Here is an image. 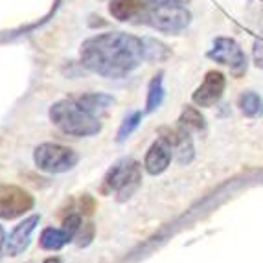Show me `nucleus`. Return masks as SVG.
<instances>
[{"mask_svg":"<svg viewBox=\"0 0 263 263\" xmlns=\"http://www.w3.org/2000/svg\"><path fill=\"white\" fill-rule=\"evenodd\" d=\"M79 59L87 70L110 79L135 72L145 61L144 39L125 31H107L88 37L79 48Z\"/></svg>","mask_w":263,"mask_h":263,"instance_id":"obj_1","label":"nucleus"},{"mask_svg":"<svg viewBox=\"0 0 263 263\" xmlns=\"http://www.w3.org/2000/svg\"><path fill=\"white\" fill-rule=\"evenodd\" d=\"M48 116L50 122L65 135L85 138V136H94L101 131L100 118L83 109L76 98H65V100L52 103Z\"/></svg>","mask_w":263,"mask_h":263,"instance_id":"obj_2","label":"nucleus"},{"mask_svg":"<svg viewBox=\"0 0 263 263\" xmlns=\"http://www.w3.org/2000/svg\"><path fill=\"white\" fill-rule=\"evenodd\" d=\"M149 2V0H147ZM144 24H149L155 30L179 35L192 24V13L186 6L179 4H151L147 6V11L142 17Z\"/></svg>","mask_w":263,"mask_h":263,"instance_id":"obj_3","label":"nucleus"},{"mask_svg":"<svg viewBox=\"0 0 263 263\" xmlns=\"http://www.w3.org/2000/svg\"><path fill=\"white\" fill-rule=\"evenodd\" d=\"M79 162V155L72 147L55 142H44L33 149V164L37 170L50 173V175H59L66 171L74 170Z\"/></svg>","mask_w":263,"mask_h":263,"instance_id":"obj_4","label":"nucleus"},{"mask_svg":"<svg viewBox=\"0 0 263 263\" xmlns=\"http://www.w3.org/2000/svg\"><path fill=\"white\" fill-rule=\"evenodd\" d=\"M206 57L214 63H219L230 68V74L234 78H243L249 68V59L241 46L230 37H215L214 46L206 52Z\"/></svg>","mask_w":263,"mask_h":263,"instance_id":"obj_5","label":"nucleus"},{"mask_svg":"<svg viewBox=\"0 0 263 263\" xmlns=\"http://www.w3.org/2000/svg\"><path fill=\"white\" fill-rule=\"evenodd\" d=\"M35 206V199L28 190L17 184H0V219L13 221L26 215Z\"/></svg>","mask_w":263,"mask_h":263,"instance_id":"obj_6","label":"nucleus"},{"mask_svg":"<svg viewBox=\"0 0 263 263\" xmlns=\"http://www.w3.org/2000/svg\"><path fill=\"white\" fill-rule=\"evenodd\" d=\"M158 136H160V140H164L170 145L171 153H173L179 164L186 166L193 160L195 147H193L192 135L186 127H182V125H179V127H160Z\"/></svg>","mask_w":263,"mask_h":263,"instance_id":"obj_7","label":"nucleus"},{"mask_svg":"<svg viewBox=\"0 0 263 263\" xmlns=\"http://www.w3.org/2000/svg\"><path fill=\"white\" fill-rule=\"evenodd\" d=\"M39 223H41V215L31 214V215H28V217H24L18 224H15L13 230L6 237L4 249L9 258H17V256L26 252L31 243V236H33V232L37 230Z\"/></svg>","mask_w":263,"mask_h":263,"instance_id":"obj_8","label":"nucleus"},{"mask_svg":"<svg viewBox=\"0 0 263 263\" xmlns=\"http://www.w3.org/2000/svg\"><path fill=\"white\" fill-rule=\"evenodd\" d=\"M224 88H227V78L223 72L210 70L206 72L202 83L193 90L192 101L197 107H214L223 98Z\"/></svg>","mask_w":263,"mask_h":263,"instance_id":"obj_9","label":"nucleus"},{"mask_svg":"<svg viewBox=\"0 0 263 263\" xmlns=\"http://www.w3.org/2000/svg\"><path fill=\"white\" fill-rule=\"evenodd\" d=\"M171 158H173V153H171L170 145L158 138V140H155L153 144L149 145V149H147V153H145L144 170L147 171L149 175L157 177L170 167Z\"/></svg>","mask_w":263,"mask_h":263,"instance_id":"obj_10","label":"nucleus"},{"mask_svg":"<svg viewBox=\"0 0 263 263\" xmlns=\"http://www.w3.org/2000/svg\"><path fill=\"white\" fill-rule=\"evenodd\" d=\"M147 6H149L147 0H110L109 13L120 22H131L133 18L142 21V17L147 11Z\"/></svg>","mask_w":263,"mask_h":263,"instance_id":"obj_11","label":"nucleus"},{"mask_svg":"<svg viewBox=\"0 0 263 263\" xmlns=\"http://www.w3.org/2000/svg\"><path fill=\"white\" fill-rule=\"evenodd\" d=\"M133 158H120V160H116V162L112 164V166L107 170L105 177H103V182H101V188L100 192L103 193V195H110V193H116V190L120 188V184H122V180L125 179V175L129 173V170H131L133 166Z\"/></svg>","mask_w":263,"mask_h":263,"instance_id":"obj_12","label":"nucleus"},{"mask_svg":"<svg viewBox=\"0 0 263 263\" xmlns=\"http://www.w3.org/2000/svg\"><path fill=\"white\" fill-rule=\"evenodd\" d=\"M140 184H142V166L135 160L131 170H129V173L125 175V179L122 180L120 188L116 190V193H114V195H116V201L118 202L129 201V199L138 192Z\"/></svg>","mask_w":263,"mask_h":263,"instance_id":"obj_13","label":"nucleus"},{"mask_svg":"<svg viewBox=\"0 0 263 263\" xmlns=\"http://www.w3.org/2000/svg\"><path fill=\"white\" fill-rule=\"evenodd\" d=\"M76 100L79 101V105L83 107V109H87L90 114H94V116L107 110L114 103V98L105 92H87L78 96Z\"/></svg>","mask_w":263,"mask_h":263,"instance_id":"obj_14","label":"nucleus"},{"mask_svg":"<svg viewBox=\"0 0 263 263\" xmlns=\"http://www.w3.org/2000/svg\"><path fill=\"white\" fill-rule=\"evenodd\" d=\"M68 243H70V239L63 228L46 227L39 236V247L43 250H48V252H57Z\"/></svg>","mask_w":263,"mask_h":263,"instance_id":"obj_15","label":"nucleus"},{"mask_svg":"<svg viewBox=\"0 0 263 263\" xmlns=\"http://www.w3.org/2000/svg\"><path fill=\"white\" fill-rule=\"evenodd\" d=\"M166 90H164V72H157L147 85V100H145V112H155L162 105Z\"/></svg>","mask_w":263,"mask_h":263,"instance_id":"obj_16","label":"nucleus"},{"mask_svg":"<svg viewBox=\"0 0 263 263\" xmlns=\"http://www.w3.org/2000/svg\"><path fill=\"white\" fill-rule=\"evenodd\" d=\"M237 107L247 118H259L263 114V100L254 90H245L237 96Z\"/></svg>","mask_w":263,"mask_h":263,"instance_id":"obj_17","label":"nucleus"},{"mask_svg":"<svg viewBox=\"0 0 263 263\" xmlns=\"http://www.w3.org/2000/svg\"><path fill=\"white\" fill-rule=\"evenodd\" d=\"M179 125L186 127L188 131H197V133L206 131V120L201 114V110L193 105H184V109H182V112L179 116Z\"/></svg>","mask_w":263,"mask_h":263,"instance_id":"obj_18","label":"nucleus"},{"mask_svg":"<svg viewBox=\"0 0 263 263\" xmlns=\"http://www.w3.org/2000/svg\"><path fill=\"white\" fill-rule=\"evenodd\" d=\"M142 39H144V52L147 63H164L170 59L171 50L167 48V44H164L162 41L151 39V37H142Z\"/></svg>","mask_w":263,"mask_h":263,"instance_id":"obj_19","label":"nucleus"},{"mask_svg":"<svg viewBox=\"0 0 263 263\" xmlns=\"http://www.w3.org/2000/svg\"><path fill=\"white\" fill-rule=\"evenodd\" d=\"M140 122H142V110H133V112H129L127 116L123 118V122L120 123L118 133H116V142L122 144V142L127 140L129 136L138 129Z\"/></svg>","mask_w":263,"mask_h":263,"instance_id":"obj_20","label":"nucleus"},{"mask_svg":"<svg viewBox=\"0 0 263 263\" xmlns=\"http://www.w3.org/2000/svg\"><path fill=\"white\" fill-rule=\"evenodd\" d=\"M94 236H96V227H94V223H85V224H81L74 241L78 243V247L83 249V247H88L92 243Z\"/></svg>","mask_w":263,"mask_h":263,"instance_id":"obj_21","label":"nucleus"},{"mask_svg":"<svg viewBox=\"0 0 263 263\" xmlns=\"http://www.w3.org/2000/svg\"><path fill=\"white\" fill-rule=\"evenodd\" d=\"M252 63L256 68L263 70V39H256L252 44Z\"/></svg>","mask_w":263,"mask_h":263,"instance_id":"obj_22","label":"nucleus"},{"mask_svg":"<svg viewBox=\"0 0 263 263\" xmlns=\"http://www.w3.org/2000/svg\"><path fill=\"white\" fill-rule=\"evenodd\" d=\"M151 4H179V6H186L190 0H149Z\"/></svg>","mask_w":263,"mask_h":263,"instance_id":"obj_23","label":"nucleus"},{"mask_svg":"<svg viewBox=\"0 0 263 263\" xmlns=\"http://www.w3.org/2000/svg\"><path fill=\"white\" fill-rule=\"evenodd\" d=\"M88 24H90V28L107 26V21H103V17H100V15H98V21H90V22H88Z\"/></svg>","mask_w":263,"mask_h":263,"instance_id":"obj_24","label":"nucleus"},{"mask_svg":"<svg viewBox=\"0 0 263 263\" xmlns=\"http://www.w3.org/2000/svg\"><path fill=\"white\" fill-rule=\"evenodd\" d=\"M4 247H6V232H4V227L0 224V252H2Z\"/></svg>","mask_w":263,"mask_h":263,"instance_id":"obj_25","label":"nucleus"},{"mask_svg":"<svg viewBox=\"0 0 263 263\" xmlns=\"http://www.w3.org/2000/svg\"><path fill=\"white\" fill-rule=\"evenodd\" d=\"M43 263H63V259L59 258V256H50V258H46Z\"/></svg>","mask_w":263,"mask_h":263,"instance_id":"obj_26","label":"nucleus"}]
</instances>
